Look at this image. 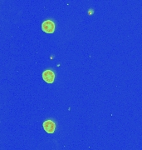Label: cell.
I'll list each match as a JSON object with an SVG mask.
<instances>
[{
	"label": "cell",
	"instance_id": "1",
	"mask_svg": "<svg viewBox=\"0 0 142 150\" xmlns=\"http://www.w3.org/2000/svg\"><path fill=\"white\" fill-rule=\"evenodd\" d=\"M42 28L44 32L47 33H53L55 30V24L53 21L47 20V21H44L42 23Z\"/></svg>",
	"mask_w": 142,
	"mask_h": 150
},
{
	"label": "cell",
	"instance_id": "2",
	"mask_svg": "<svg viewBox=\"0 0 142 150\" xmlns=\"http://www.w3.org/2000/svg\"><path fill=\"white\" fill-rule=\"evenodd\" d=\"M42 78L47 83H53L55 79V74L51 70H46L42 74Z\"/></svg>",
	"mask_w": 142,
	"mask_h": 150
},
{
	"label": "cell",
	"instance_id": "3",
	"mask_svg": "<svg viewBox=\"0 0 142 150\" xmlns=\"http://www.w3.org/2000/svg\"><path fill=\"white\" fill-rule=\"evenodd\" d=\"M43 129L48 134H53L56 129V125L52 120H47L43 123Z\"/></svg>",
	"mask_w": 142,
	"mask_h": 150
}]
</instances>
